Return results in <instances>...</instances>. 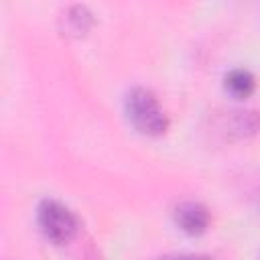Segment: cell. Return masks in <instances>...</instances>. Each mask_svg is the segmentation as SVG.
Returning <instances> with one entry per match:
<instances>
[{
	"label": "cell",
	"instance_id": "obj_1",
	"mask_svg": "<svg viewBox=\"0 0 260 260\" xmlns=\"http://www.w3.org/2000/svg\"><path fill=\"white\" fill-rule=\"evenodd\" d=\"M126 116L132 126L146 136H160L169 128L167 114L162 112L156 95L146 87H134L128 91Z\"/></svg>",
	"mask_w": 260,
	"mask_h": 260
},
{
	"label": "cell",
	"instance_id": "obj_5",
	"mask_svg": "<svg viewBox=\"0 0 260 260\" xmlns=\"http://www.w3.org/2000/svg\"><path fill=\"white\" fill-rule=\"evenodd\" d=\"M91 24V14L83 6H73L65 16V32L67 35H83Z\"/></svg>",
	"mask_w": 260,
	"mask_h": 260
},
{
	"label": "cell",
	"instance_id": "obj_3",
	"mask_svg": "<svg viewBox=\"0 0 260 260\" xmlns=\"http://www.w3.org/2000/svg\"><path fill=\"white\" fill-rule=\"evenodd\" d=\"M173 217H175V223L179 225V230L189 236H199L209 225L207 207L201 203H195V201H185V203L177 205Z\"/></svg>",
	"mask_w": 260,
	"mask_h": 260
},
{
	"label": "cell",
	"instance_id": "obj_6",
	"mask_svg": "<svg viewBox=\"0 0 260 260\" xmlns=\"http://www.w3.org/2000/svg\"><path fill=\"white\" fill-rule=\"evenodd\" d=\"M158 260H211V258L203 256V254H169V256H162Z\"/></svg>",
	"mask_w": 260,
	"mask_h": 260
},
{
	"label": "cell",
	"instance_id": "obj_2",
	"mask_svg": "<svg viewBox=\"0 0 260 260\" xmlns=\"http://www.w3.org/2000/svg\"><path fill=\"white\" fill-rule=\"evenodd\" d=\"M37 221L41 232L53 244H67L77 232L75 215L59 201L45 199L37 209Z\"/></svg>",
	"mask_w": 260,
	"mask_h": 260
},
{
	"label": "cell",
	"instance_id": "obj_4",
	"mask_svg": "<svg viewBox=\"0 0 260 260\" xmlns=\"http://www.w3.org/2000/svg\"><path fill=\"white\" fill-rule=\"evenodd\" d=\"M223 87L225 91L236 98V100H246L254 93L256 89V79L248 69H232L223 77Z\"/></svg>",
	"mask_w": 260,
	"mask_h": 260
}]
</instances>
